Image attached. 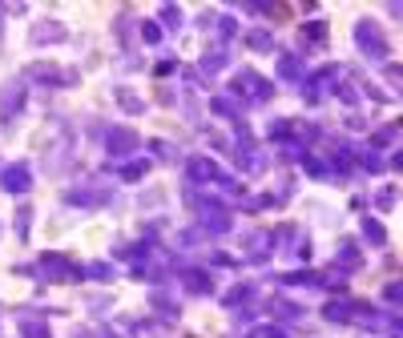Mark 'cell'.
<instances>
[{
  "mask_svg": "<svg viewBox=\"0 0 403 338\" xmlns=\"http://www.w3.org/2000/svg\"><path fill=\"white\" fill-rule=\"evenodd\" d=\"M145 169H150V162H145V157H138V162H129V165H117V177H121V181H141V177H145Z\"/></svg>",
  "mask_w": 403,
  "mask_h": 338,
  "instance_id": "7402d4cb",
  "label": "cell"
},
{
  "mask_svg": "<svg viewBox=\"0 0 403 338\" xmlns=\"http://www.w3.org/2000/svg\"><path fill=\"white\" fill-rule=\"evenodd\" d=\"M105 198H109V193L101 186H77V189L65 193V201H69V205H81V210H93V205H101Z\"/></svg>",
  "mask_w": 403,
  "mask_h": 338,
  "instance_id": "30bf717a",
  "label": "cell"
},
{
  "mask_svg": "<svg viewBox=\"0 0 403 338\" xmlns=\"http://www.w3.org/2000/svg\"><path fill=\"white\" fill-rule=\"evenodd\" d=\"M138 37L145 40V45H162V25H158V21H141Z\"/></svg>",
  "mask_w": 403,
  "mask_h": 338,
  "instance_id": "4316f807",
  "label": "cell"
},
{
  "mask_svg": "<svg viewBox=\"0 0 403 338\" xmlns=\"http://www.w3.org/2000/svg\"><path fill=\"white\" fill-rule=\"evenodd\" d=\"M375 205H379V210H391V205H395V189H383V193H375Z\"/></svg>",
  "mask_w": 403,
  "mask_h": 338,
  "instance_id": "d590c367",
  "label": "cell"
},
{
  "mask_svg": "<svg viewBox=\"0 0 403 338\" xmlns=\"http://www.w3.org/2000/svg\"><path fill=\"white\" fill-rule=\"evenodd\" d=\"M33 274L40 278V282H69V278H81V266L77 262H69L65 254H45L37 266H33Z\"/></svg>",
  "mask_w": 403,
  "mask_h": 338,
  "instance_id": "3957f363",
  "label": "cell"
},
{
  "mask_svg": "<svg viewBox=\"0 0 403 338\" xmlns=\"http://www.w3.org/2000/svg\"><path fill=\"white\" fill-rule=\"evenodd\" d=\"M65 37H69V33H65V25L45 21V25H37V33H33V45H61Z\"/></svg>",
  "mask_w": 403,
  "mask_h": 338,
  "instance_id": "4fadbf2b",
  "label": "cell"
},
{
  "mask_svg": "<svg viewBox=\"0 0 403 338\" xmlns=\"http://www.w3.org/2000/svg\"><path fill=\"white\" fill-rule=\"evenodd\" d=\"M331 93H339V101H343V105H359V89H355L351 81H339V85L331 89Z\"/></svg>",
  "mask_w": 403,
  "mask_h": 338,
  "instance_id": "4dcf8cb0",
  "label": "cell"
},
{
  "mask_svg": "<svg viewBox=\"0 0 403 338\" xmlns=\"http://www.w3.org/2000/svg\"><path fill=\"white\" fill-rule=\"evenodd\" d=\"M218 37H222V40H234V37H238V25H234V16H222V21H218Z\"/></svg>",
  "mask_w": 403,
  "mask_h": 338,
  "instance_id": "836d02e7",
  "label": "cell"
},
{
  "mask_svg": "<svg viewBox=\"0 0 403 338\" xmlns=\"http://www.w3.org/2000/svg\"><path fill=\"white\" fill-rule=\"evenodd\" d=\"M359 230H363V242H367V246H375V250H383V246H387V230H383L375 218H363V225H359Z\"/></svg>",
  "mask_w": 403,
  "mask_h": 338,
  "instance_id": "9a60e30c",
  "label": "cell"
},
{
  "mask_svg": "<svg viewBox=\"0 0 403 338\" xmlns=\"http://www.w3.org/2000/svg\"><path fill=\"white\" fill-rule=\"evenodd\" d=\"M242 93H246V101H242V105H263V101H270L275 85H270L266 77H258L254 69H242V73L234 77V85H230V97L238 101Z\"/></svg>",
  "mask_w": 403,
  "mask_h": 338,
  "instance_id": "7a4b0ae2",
  "label": "cell"
},
{
  "mask_svg": "<svg viewBox=\"0 0 403 338\" xmlns=\"http://www.w3.org/2000/svg\"><path fill=\"white\" fill-rule=\"evenodd\" d=\"M359 165H363L367 174H383V169H387V162H383V157H379V153H371V150L363 153V162H359Z\"/></svg>",
  "mask_w": 403,
  "mask_h": 338,
  "instance_id": "1f68e13d",
  "label": "cell"
},
{
  "mask_svg": "<svg viewBox=\"0 0 403 338\" xmlns=\"http://www.w3.org/2000/svg\"><path fill=\"white\" fill-rule=\"evenodd\" d=\"M395 141H399V125H379L371 133V153L383 150V145H395Z\"/></svg>",
  "mask_w": 403,
  "mask_h": 338,
  "instance_id": "44dd1931",
  "label": "cell"
},
{
  "mask_svg": "<svg viewBox=\"0 0 403 338\" xmlns=\"http://www.w3.org/2000/svg\"><path fill=\"white\" fill-rule=\"evenodd\" d=\"M383 298H387V306H391V310H399V302H403V286H399V282H387Z\"/></svg>",
  "mask_w": 403,
  "mask_h": 338,
  "instance_id": "d6a6232c",
  "label": "cell"
},
{
  "mask_svg": "<svg viewBox=\"0 0 403 338\" xmlns=\"http://www.w3.org/2000/svg\"><path fill=\"white\" fill-rule=\"evenodd\" d=\"M105 150H109L114 165H121L126 157H133V153L141 150V137L133 133V129H126V125H114L109 133H105Z\"/></svg>",
  "mask_w": 403,
  "mask_h": 338,
  "instance_id": "5b68a950",
  "label": "cell"
},
{
  "mask_svg": "<svg viewBox=\"0 0 403 338\" xmlns=\"http://www.w3.org/2000/svg\"><path fill=\"white\" fill-rule=\"evenodd\" d=\"M117 105H121L126 113H145V101H141L133 89H117Z\"/></svg>",
  "mask_w": 403,
  "mask_h": 338,
  "instance_id": "cb8c5ba5",
  "label": "cell"
},
{
  "mask_svg": "<svg viewBox=\"0 0 403 338\" xmlns=\"http://www.w3.org/2000/svg\"><path fill=\"white\" fill-rule=\"evenodd\" d=\"M25 109V81H4L0 85V125H9L16 113Z\"/></svg>",
  "mask_w": 403,
  "mask_h": 338,
  "instance_id": "52a82bcc",
  "label": "cell"
},
{
  "mask_svg": "<svg viewBox=\"0 0 403 338\" xmlns=\"http://www.w3.org/2000/svg\"><path fill=\"white\" fill-rule=\"evenodd\" d=\"M158 16H162V25L170 28V33H177V28H182V21H186L177 4H162V9H158ZM165 28H162V33H165Z\"/></svg>",
  "mask_w": 403,
  "mask_h": 338,
  "instance_id": "603a6c76",
  "label": "cell"
},
{
  "mask_svg": "<svg viewBox=\"0 0 403 338\" xmlns=\"http://www.w3.org/2000/svg\"><path fill=\"white\" fill-rule=\"evenodd\" d=\"M226 64H230V52L222 49V45H214V49H206V57H202V73L214 77V73H222Z\"/></svg>",
  "mask_w": 403,
  "mask_h": 338,
  "instance_id": "5bb4252c",
  "label": "cell"
},
{
  "mask_svg": "<svg viewBox=\"0 0 403 338\" xmlns=\"http://www.w3.org/2000/svg\"><path fill=\"white\" fill-rule=\"evenodd\" d=\"M250 338H290V334L282 330V326H258V330H254Z\"/></svg>",
  "mask_w": 403,
  "mask_h": 338,
  "instance_id": "e575fe53",
  "label": "cell"
},
{
  "mask_svg": "<svg viewBox=\"0 0 403 338\" xmlns=\"http://www.w3.org/2000/svg\"><path fill=\"white\" fill-rule=\"evenodd\" d=\"M302 45H315V49H323V45H327V25H323V21L302 25Z\"/></svg>",
  "mask_w": 403,
  "mask_h": 338,
  "instance_id": "ffe728a7",
  "label": "cell"
},
{
  "mask_svg": "<svg viewBox=\"0 0 403 338\" xmlns=\"http://www.w3.org/2000/svg\"><path fill=\"white\" fill-rule=\"evenodd\" d=\"M254 52H275V28H254L250 37H246Z\"/></svg>",
  "mask_w": 403,
  "mask_h": 338,
  "instance_id": "ac0fdd59",
  "label": "cell"
},
{
  "mask_svg": "<svg viewBox=\"0 0 403 338\" xmlns=\"http://www.w3.org/2000/svg\"><path fill=\"white\" fill-rule=\"evenodd\" d=\"M335 266H343L347 274H351V270H359V266H363V258H359V246H355V242H343V246H339V258H335Z\"/></svg>",
  "mask_w": 403,
  "mask_h": 338,
  "instance_id": "2e32d148",
  "label": "cell"
},
{
  "mask_svg": "<svg viewBox=\"0 0 403 338\" xmlns=\"http://www.w3.org/2000/svg\"><path fill=\"white\" fill-rule=\"evenodd\" d=\"M81 278H97V282H109V278H114V266H109V262H89V266H81Z\"/></svg>",
  "mask_w": 403,
  "mask_h": 338,
  "instance_id": "484cf974",
  "label": "cell"
},
{
  "mask_svg": "<svg viewBox=\"0 0 403 338\" xmlns=\"http://www.w3.org/2000/svg\"><path fill=\"white\" fill-rule=\"evenodd\" d=\"M150 153H158V162H177V145L170 141H150Z\"/></svg>",
  "mask_w": 403,
  "mask_h": 338,
  "instance_id": "f1b7e54d",
  "label": "cell"
},
{
  "mask_svg": "<svg viewBox=\"0 0 403 338\" xmlns=\"http://www.w3.org/2000/svg\"><path fill=\"white\" fill-rule=\"evenodd\" d=\"M234 165H238V174L254 177V174H266V150L258 145L254 137H238V145H234Z\"/></svg>",
  "mask_w": 403,
  "mask_h": 338,
  "instance_id": "277c9868",
  "label": "cell"
},
{
  "mask_svg": "<svg viewBox=\"0 0 403 338\" xmlns=\"http://www.w3.org/2000/svg\"><path fill=\"white\" fill-rule=\"evenodd\" d=\"M355 45H359V52H363L371 64H387L391 61L387 37H383V28L371 25V21H359V25H355Z\"/></svg>",
  "mask_w": 403,
  "mask_h": 338,
  "instance_id": "6da1fadb",
  "label": "cell"
},
{
  "mask_svg": "<svg viewBox=\"0 0 403 338\" xmlns=\"http://www.w3.org/2000/svg\"><path fill=\"white\" fill-rule=\"evenodd\" d=\"M186 177H189V181H206V186L214 181V186H218L222 169H218L214 157H189V162H186Z\"/></svg>",
  "mask_w": 403,
  "mask_h": 338,
  "instance_id": "9c48e42d",
  "label": "cell"
},
{
  "mask_svg": "<svg viewBox=\"0 0 403 338\" xmlns=\"http://www.w3.org/2000/svg\"><path fill=\"white\" fill-rule=\"evenodd\" d=\"M254 294H258V286H254V282H242V286H234L222 302H226V306H238V302H250Z\"/></svg>",
  "mask_w": 403,
  "mask_h": 338,
  "instance_id": "d4e9b609",
  "label": "cell"
},
{
  "mask_svg": "<svg viewBox=\"0 0 403 338\" xmlns=\"http://www.w3.org/2000/svg\"><path fill=\"white\" fill-rule=\"evenodd\" d=\"M278 77H287V81H299L302 85V61L299 57H290V52H282V57H278Z\"/></svg>",
  "mask_w": 403,
  "mask_h": 338,
  "instance_id": "d6986e66",
  "label": "cell"
},
{
  "mask_svg": "<svg viewBox=\"0 0 403 338\" xmlns=\"http://www.w3.org/2000/svg\"><path fill=\"white\" fill-rule=\"evenodd\" d=\"M363 310H367V302H355V298L343 294L339 302H327V306H323V318H327V322H355V314H363Z\"/></svg>",
  "mask_w": 403,
  "mask_h": 338,
  "instance_id": "ba28073f",
  "label": "cell"
},
{
  "mask_svg": "<svg viewBox=\"0 0 403 338\" xmlns=\"http://www.w3.org/2000/svg\"><path fill=\"white\" fill-rule=\"evenodd\" d=\"M242 101H234L230 93H218V97H210V113H218V117H230V121H242Z\"/></svg>",
  "mask_w": 403,
  "mask_h": 338,
  "instance_id": "8fae6325",
  "label": "cell"
},
{
  "mask_svg": "<svg viewBox=\"0 0 403 338\" xmlns=\"http://www.w3.org/2000/svg\"><path fill=\"white\" fill-rule=\"evenodd\" d=\"M210 262H214V266H234V258H230V254H222V250H214V254H210Z\"/></svg>",
  "mask_w": 403,
  "mask_h": 338,
  "instance_id": "f35d334b",
  "label": "cell"
},
{
  "mask_svg": "<svg viewBox=\"0 0 403 338\" xmlns=\"http://www.w3.org/2000/svg\"><path fill=\"white\" fill-rule=\"evenodd\" d=\"M174 69H177V61H174V57H162V61H158V69H153V73H158V77H170V73H174Z\"/></svg>",
  "mask_w": 403,
  "mask_h": 338,
  "instance_id": "74e56055",
  "label": "cell"
},
{
  "mask_svg": "<svg viewBox=\"0 0 403 338\" xmlns=\"http://www.w3.org/2000/svg\"><path fill=\"white\" fill-rule=\"evenodd\" d=\"M266 310H270V314H282L287 322H299L302 314H307L302 306H294V302H287V298H270V302H266Z\"/></svg>",
  "mask_w": 403,
  "mask_h": 338,
  "instance_id": "e0dca14e",
  "label": "cell"
},
{
  "mask_svg": "<svg viewBox=\"0 0 403 338\" xmlns=\"http://www.w3.org/2000/svg\"><path fill=\"white\" fill-rule=\"evenodd\" d=\"M182 282H186L194 294H210V290H214V274H210V270H198V266H194V270H182Z\"/></svg>",
  "mask_w": 403,
  "mask_h": 338,
  "instance_id": "7c38bea8",
  "label": "cell"
},
{
  "mask_svg": "<svg viewBox=\"0 0 403 338\" xmlns=\"http://www.w3.org/2000/svg\"><path fill=\"white\" fill-rule=\"evenodd\" d=\"M28 218H33L28 210H21V213H16V238H28Z\"/></svg>",
  "mask_w": 403,
  "mask_h": 338,
  "instance_id": "8d00e7d4",
  "label": "cell"
},
{
  "mask_svg": "<svg viewBox=\"0 0 403 338\" xmlns=\"http://www.w3.org/2000/svg\"><path fill=\"white\" fill-rule=\"evenodd\" d=\"M282 282H287V286H319V274L299 270V274H282Z\"/></svg>",
  "mask_w": 403,
  "mask_h": 338,
  "instance_id": "f546056e",
  "label": "cell"
},
{
  "mask_svg": "<svg viewBox=\"0 0 403 338\" xmlns=\"http://www.w3.org/2000/svg\"><path fill=\"white\" fill-rule=\"evenodd\" d=\"M0 189L4 193H13V198H25L28 189H33V169L25 162H13L0 169Z\"/></svg>",
  "mask_w": 403,
  "mask_h": 338,
  "instance_id": "8992f818",
  "label": "cell"
},
{
  "mask_svg": "<svg viewBox=\"0 0 403 338\" xmlns=\"http://www.w3.org/2000/svg\"><path fill=\"white\" fill-rule=\"evenodd\" d=\"M21 334H25V338H53L49 326L37 322V318H21Z\"/></svg>",
  "mask_w": 403,
  "mask_h": 338,
  "instance_id": "83f0119b",
  "label": "cell"
},
{
  "mask_svg": "<svg viewBox=\"0 0 403 338\" xmlns=\"http://www.w3.org/2000/svg\"><path fill=\"white\" fill-rule=\"evenodd\" d=\"M391 338H395V334H391Z\"/></svg>",
  "mask_w": 403,
  "mask_h": 338,
  "instance_id": "ab89813d",
  "label": "cell"
}]
</instances>
